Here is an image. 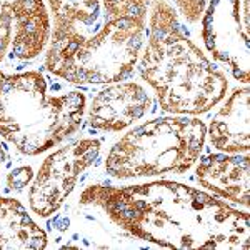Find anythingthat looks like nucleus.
<instances>
[{"label":"nucleus","mask_w":250,"mask_h":250,"mask_svg":"<svg viewBox=\"0 0 250 250\" xmlns=\"http://www.w3.org/2000/svg\"><path fill=\"white\" fill-rule=\"evenodd\" d=\"M80 204L97 205L124 230L162 247L249 249L247 212L179 182L92 185Z\"/></svg>","instance_id":"obj_1"},{"label":"nucleus","mask_w":250,"mask_h":250,"mask_svg":"<svg viewBox=\"0 0 250 250\" xmlns=\"http://www.w3.org/2000/svg\"><path fill=\"white\" fill-rule=\"evenodd\" d=\"M147 45L139 62L142 79L154 88L168 114H205L227 94L225 74L185 34L177 12L165 0H152Z\"/></svg>","instance_id":"obj_2"},{"label":"nucleus","mask_w":250,"mask_h":250,"mask_svg":"<svg viewBox=\"0 0 250 250\" xmlns=\"http://www.w3.org/2000/svg\"><path fill=\"white\" fill-rule=\"evenodd\" d=\"M87 100L42 72L0 70V135L25 155L50 150L82 125Z\"/></svg>","instance_id":"obj_3"},{"label":"nucleus","mask_w":250,"mask_h":250,"mask_svg":"<svg viewBox=\"0 0 250 250\" xmlns=\"http://www.w3.org/2000/svg\"><path fill=\"white\" fill-rule=\"evenodd\" d=\"M145 39V19H108L92 35L50 39L45 67L72 85L117 83L134 74Z\"/></svg>","instance_id":"obj_4"},{"label":"nucleus","mask_w":250,"mask_h":250,"mask_svg":"<svg viewBox=\"0 0 250 250\" xmlns=\"http://www.w3.org/2000/svg\"><path fill=\"white\" fill-rule=\"evenodd\" d=\"M207 127L187 115L159 117L128 130L114 144L105 170L115 179L184 173L204 150Z\"/></svg>","instance_id":"obj_5"},{"label":"nucleus","mask_w":250,"mask_h":250,"mask_svg":"<svg viewBox=\"0 0 250 250\" xmlns=\"http://www.w3.org/2000/svg\"><path fill=\"white\" fill-rule=\"evenodd\" d=\"M100 154V140L82 139L55 150L43 160L29 192V204L39 217L57 212L77 184L79 177Z\"/></svg>","instance_id":"obj_6"},{"label":"nucleus","mask_w":250,"mask_h":250,"mask_svg":"<svg viewBox=\"0 0 250 250\" xmlns=\"http://www.w3.org/2000/svg\"><path fill=\"white\" fill-rule=\"evenodd\" d=\"M249 14V0H210L202 15L205 48L244 83L250 74Z\"/></svg>","instance_id":"obj_7"},{"label":"nucleus","mask_w":250,"mask_h":250,"mask_svg":"<svg viewBox=\"0 0 250 250\" xmlns=\"http://www.w3.org/2000/svg\"><path fill=\"white\" fill-rule=\"evenodd\" d=\"M45 0H0V65L37 59L52 34Z\"/></svg>","instance_id":"obj_8"},{"label":"nucleus","mask_w":250,"mask_h":250,"mask_svg":"<svg viewBox=\"0 0 250 250\" xmlns=\"http://www.w3.org/2000/svg\"><path fill=\"white\" fill-rule=\"evenodd\" d=\"M152 104V97L140 83H114L92 99L88 124L95 130L120 132L147 115Z\"/></svg>","instance_id":"obj_9"},{"label":"nucleus","mask_w":250,"mask_h":250,"mask_svg":"<svg viewBox=\"0 0 250 250\" xmlns=\"http://www.w3.org/2000/svg\"><path fill=\"white\" fill-rule=\"evenodd\" d=\"M249 155L212 154L197 167V180L202 187L235 204L249 207Z\"/></svg>","instance_id":"obj_10"},{"label":"nucleus","mask_w":250,"mask_h":250,"mask_svg":"<svg viewBox=\"0 0 250 250\" xmlns=\"http://www.w3.org/2000/svg\"><path fill=\"white\" fill-rule=\"evenodd\" d=\"M249 134V87L235 88L213 115L207 132L208 142L213 148L227 154H247Z\"/></svg>","instance_id":"obj_11"},{"label":"nucleus","mask_w":250,"mask_h":250,"mask_svg":"<svg viewBox=\"0 0 250 250\" xmlns=\"http://www.w3.org/2000/svg\"><path fill=\"white\" fill-rule=\"evenodd\" d=\"M7 159L5 145L0 142V168ZM47 247V233L27 213L19 200L7 199L0 193V249H30Z\"/></svg>","instance_id":"obj_12"},{"label":"nucleus","mask_w":250,"mask_h":250,"mask_svg":"<svg viewBox=\"0 0 250 250\" xmlns=\"http://www.w3.org/2000/svg\"><path fill=\"white\" fill-rule=\"evenodd\" d=\"M48 10L54 15L50 39L67 34L88 37L105 22L100 14V0H48Z\"/></svg>","instance_id":"obj_13"},{"label":"nucleus","mask_w":250,"mask_h":250,"mask_svg":"<svg viewBox=\"0 0 250 250\" xmlns=\"http://www.w3.org/2000/svg\"><path fill=\"white\" fill-rule=\"evenodd\" d=\"M148 0H102L104 20L119 17H147Z\"/></svg>","instance_id":"obj_14"},{"label":"nucleus","mask_w":250,"mask_h":250,"mask_svg":"<svg viewBox=\"0 0 250 250\" xmlns=\"http://www.w3.org/2000/svg\"><path fill=\"white\" fill-rule=\"evenodd\" d=\"M173 3H175L177 9L182 14V17L193 25V23H197L202 19L210 0H173Z\"/></svg>","instance_id":"obj_15"},{"label":"nucleus","mask_w":250,"mask_h":250,"mask_svg":"<svg viewBox=\"0 0 250 250\" xmlns=\"http://www.w3.org/2000/svg\"><path fill=\"white\" fill-rule=\"evenodd\" d=\"M32 179H34L32 168L27 167V165H22V167L14 168V170L9 173V177H7V185H9L12 190H23V188L30 184Z\"/></svg>","instance_id":"obj_16"}]
</instances>
